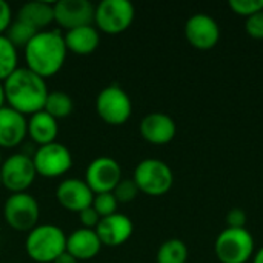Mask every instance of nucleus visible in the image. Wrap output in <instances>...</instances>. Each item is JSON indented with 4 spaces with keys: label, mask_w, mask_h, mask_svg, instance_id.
Segmentation results:
<instances>
[{
    "label": "nucleus",
    "mask_w": 263,
    "mask_h": 263,
    "mask_svg": "<svg viewBox=\"0 0 263 263\" xmlns=\"http://www.w3.org/2000/svg\"><path fill=\"white\" fill-rule=\"evenodd\" d=\"M66 54L65 39L59 29L39 31L25 46L26 68L46 80L62 69Z\"/></svg>",
    "instance_id": "1"
},
{
    "label": "nucleus",
    "mask_w": 263,
    "mask_h": 263,
    "mask_svg": "<svg viewBox=\"0 0 263 263\" xmlns=\"http://www.w3.org/2000/svg\"><path fill=\"white\" fill-rule=\"evenodd\" d=\"M5 96L9 108L23 116H32L43 111L49 94L45 79L34 74L31 69L17 68L5 82Z\"/></svg>",
    "instance_id": "2"
},
{
    "label": "nucleus",
    "mask_w": 263,
    "mask_h": 263,
    "mask_svg": "<svg viewBox=\"0 0 263 263\" xmlns=\"http://www.w3.org/2000/svg\"><path fill=\"white\" fill-rule=\"evenodd\" d=\"M25 250L34 262L52 263L66 251V236L57 225H37L26 234Z\"/></svg>",
    "instance_id": "3"
},
{
    "label": "nucleus",
    "mask_w": 263,
    "mask_h": 263,
    "mask_svg": "<svg viewBox=\"0 0 263 263\" xmlns=\"http://www.w3.org/2000/svg\"><path fill=\"white\" fill-rule=\"evenodd\" d=\"M214 253L220 263H248L256 253L254 237L247 228H225L214 242Z\"/></svg>",
    "instance_id": "4"
},
{
    "label": "nucleus",
    "mask_w": 263,
    "mask_h": 263,
    "mask_svg": "<svg viewBox=\"0 0 263 263\" xmlns=\"http://www.w3.org/2000/svg\"><path fill=\"white\" fill-rule=\"evenodd\" d=\"M133 180L140 193L151 197L166 194L174 183V174L170 165L160 159H145L137 163Z\"/></svg>",
    "instance_id": "5"
},
{
    "label": "nucleus",
    "mask_w": 263,
    "mask_h": 263,
    "mask_svg": "<svg viewBox=\"0 0 263 263\" xmlns=\"http://www.w3.org/2000/svg\"><path fill=\"white\" fill-rule=\"evenodd\" d=\"M96 111L105 123L120 126L129 120L133 102L123 88L119 85H108L97 94Z\"/></svg>",
    "instance_id": "6"
},
{
    "label": "nucleus",
    "mask_w": 263,
    "mask_h": 263,
    "mask_svg": "<svg viewBox=\"0 0 263 263\" xmlns=\"http://www.w3.org/2000/svg\"><path fill=\"white\" fill-rule=\"evenodd\" d=\"M136 17L134 5L129 0H102L94 9L96 28L106 34L126 31Z\"/></svg>",
    "instance_id": "7"
},
{
    "label": "nucleus",
    "mask_w": 263,
    "mask_h": 263,
    "mask_svg": "<svg viewBox=\"0 0 263 263\" xmlns=\"http://www.w3.org/2000/svg\"><path fill=\"white\" fill-rule=\"evenodd\" d=\"M3 216L9 228L20 233H29L39 225L40 206L29 193H17L6 199Z\"/></svg>",
    "instance_id": "8"
},
{
    "label": "nucleus",
    "mask_w": 263,
    "mask_h": 263,
    "mask_svg": "<svg viewBox=\"0 0 263 263\" xmlns=\"http://www.w3.org/2000/svg\"><path fill=\"white\" fill-rule=\"evenodd\" d=\"M0 174L2 185L11 191V194L26 193L37 176L32 157L23 153H15L5 159L0 165Z\"/></svg>",
    "instance_id": "9"
},
{
    "label": "nucleus",
    "mask_w": 263,
    "mask_h": 263,
    "mask_svg": "<svg viewBox=\"0 0 263 263\" xmlns=\"http://www.w3.org/2000/svg\"><path fill=\"white\" fill-rule=\"evenodd\" d=\"M35 173L46 179H55L66 174L72 166L71 151L57 142L39 146L32 156Z\"/></svg>",
    "instance_id": "10"
},
{
    "label": "nucleus",
    "mask_w": 263,
    "mask_h": 263,
    "mask_svg": "<svg viewBox=\"0 0 263 263\" xmlns=\"http://www.w3.org/2000/svg\"><path fill=\"white\" fill-rule=\"evenodd\" d=\"M120 180L122 168L112 157H97L88 165L85 171V182L94 194L112 193Z\"/></svg>",
    "instance_id": "11"
},
{
    "label": "nucleus",
    "mask_w": 263,
    "mask_h": 263,
    "mask_svg": "<svg viewBox=\"0 0 263 263\" xmlns=\"http://www.w3.org/2000/svg\"><path fill=\"white\" fill-rule=\"evenodd\" d=\"M185 37L196 49L210 51L220 40V26L211 15L197 12L185 23Z\"/></svg>",
    "instance_id": "12"
},
{
    "label": "nucleus",
    "mask_w": 263,
    "mask_h": 263,
    "mask_svg": "<svg viewBox=\"0 0 263 263\" xmlns=\"http://www.w3.org/2000/svg\"><path fill=\"white\" fill-rule=\"evenodd\" d=\"M96 6L88 0H59L54 3V22L66 29H76L94 23Z\"/></svg>",
    "instance_id": "13"
},
{
    "label": "nucleus",
    "mask_w": 263,
    "mask_h": 263,
    "mask_svg": "<svg viewBox=\"0 0 263 263\" xmlns=\"http://www.w3.org/2000/svg\"><path fill=\"white\" fill-rule=\"evenodd\" d=\"M57 202L71 213H80L92 205L94 193L82 179H65L55 190Z\"/></svg>",
    "instance_id": "14"
},
{
    "label": "nucleus",
    "mask_w": 263,
    "mask_h": 263,
    "mask_svg": "<svg viewBox=\"0 0 263 263\" xmlns=\"http://www.w3.org/2000/svg\"><path fill=\"white\" fill-rule=\"evenodd\" d=\"M133 231H134V225L131 219L120 213L100 219L99 225L96 227V233L102 245L111 248L126 243L133 236Z\"/></svg>",
    "instance_id": "15"
},
{
    "label": "nucleus",
    "mask_w": 263,
    "mask_h": 263,
    "mask_svg": "<svg viewBox=\"0 0 263 263\" xmlns=\"http://www.w3.org/2000/svg\"><path fill=\"white\" fill-rule=\"evenodd\" d=\"M177 133V125L173 117L165 112H151L146 114L140 122L142 137L153 145H166L170 143Z\"/></svg>",
    "instance_id": "16"
},
{
    "label": "nucleus",
    "mask_w": 263,
    "mask_h": 263,
    "mask_svg": "<svg viewBox=\"0 0 263 263\" xmlns=\"http://www.w3.org/2000/svg\"><path fill=\"white\" fill-rule=\"evenodd\" d=\"M28 136V120L9 106L0 108V148H15Z\"/></svg>",
    "instance_id": "17"
},
{
    "label": "nucleus",
    "mask_w": 263,
    "mask_h": 263,
    "mask_svg": "<svg viewBox=\"0 0 263 263\" xmlns=\"http://www.w3.org/2000/svg\"><path fill=\"white\" fill-rule=\"evenodd\" d=\"M102 247L103 245L99 240L96 230L79 228L66 236V253H69L77 262L94 259L100 253Z\"/></svg>",
    "instance_id": "18"
},
{
    "label": "nucleus",
    "mask_w": 263,
    "mask_h": 263,
    "mask_svg": "<svg viewBox=\"0 0 263 263\" xmlns=\"http://www.w3.org/2000/svg\"><path fill=\"white\" fill-rule=\"evenodd\" d=\"M63 39H65L66 49L77 55L92 54L100 45V34L94 25L80 26V28L66 31Z\"/></svg>",
    "instance_id": "19"
},
{
    "label": "nucleus",
    "mask_w": 263,
    "mask_h": 263,
    "mask_svg": "<svg viewBox=\"0 0 263 263\" xmlns=\"http://www.w3.org/2000/svg\"><path fill=\"white\" fill-rule=\"evenodd\" d=\"M57 134H59V123L48 112L39 111V112L29 116V120H28V136L39 146H43V145L55 142Z\"/></svg>",
    "instance_id": "20"
},
{
    "label": "nucleus",
    "mask_w": 263,
    "mask_h": 263,
    "mask_svg": "<svg viewBox=\"0 0 263 263\" xmlns=\"http://www.w3.org/2000/svg\"><path fill=\"white\" fill-rule=\"evenodd\" d=\"M17 18L28 23L37 31H45L49 23L54 22V3L48 2H28L20 6Z\"/></svg>",
    "instance_id": "21"
},
{
    "label": "nucleus",
    "mask_w": 263,
    "mask_h": 263,
    "mask_svg": "<svg viewBox=\"0 0 263 263\" xmlns=\"http://www.w3.org/2000/svg\"><path fill=\"white\" fill-rule=\"evenodd\" d=\"M188 260V247L180 239H170L163 242L156 256L157 263H186Z\"/></svg>",
    "instance_id": "22"
},
{
    "label": "nucleus",
    "mask_w": 263,
    "mask_h": 263,
    "mask_svg": "<svg viewBox=\"0 0 263 263\" xmlns=\"http://www.w3.org/2000/svg\"><path fill=\"white\" fill-rule=\"evenodd\" d=\"M74 109L72 99L63 91H51L46 97L43 111L48 112L55 120L68 117Z\"/></svg>",
    "instance_id": "23"
},
{
    "label": "nucleus",
    "mask_w": 263,
    "mask_h": 263,
    "mask_svg": "<svg viewBox=\"0 0 263 263\" xmlns=\"http://www.w3.org/2000/svg\"><path fill=\"white\" fill-rule=\"evenodd\" d=\"M17 68H18L17 48L5 35H0V82H5Z\"/></svg>",
    "instance_id": "24"
},
{
    "label": "nucleus",
    "mask_w": 263,
    "mask_h": 263,
    "mask_svg": "<svg viewBox=\"0 0 263 263\" xmlns=\"http://www.w3.org/2000/svg\"><path fill=\"white\" fill-rule=\"evenodd\" d=\"M37 32H39V31L34 29L32 26H29L28 23H25V22L15 18V20H12V23H11L9 28L6 29L5 37H6L15 48H18V46L25 48V46L32 40V37H34Z\"/></svg>",
    "instance_id": "25"
},
{
    "label": "nucleus",
    "mask_w": 263,
    "mask_h": 263,
    "mask_svg": "<svg viewBox=\"0 0 263 263\" xmlns=\"http://www.w3.org/2000/svg\"><path fill=\"white\" fill-rule=\"evenodd\" d=\"M91 206L96 210V213L100 216V219H103V217H108V216H112L117 213L119 202L112 193H102V194H94Z\"/></svg>",
    "instance_id": "26"
},
{
    "label": "nucleus",
    "mask_w": 263,
    "mask_h": 263,
    "mask_svg": "<svg viewBox=\"0 0 263 263\" xmlns=\"http://www.w3.org/2000/svg\"><path fill=\"white\" fill-rule=\"evenodd\" d=\"M140 191H139V188H137V185H136V182L133 179H122L117 183V186L114 188V191H112V194H114V197L117 199L119 203L133 202L137 197Z\"/></svg>",
    "instance_id": "27"
},
{
    "label": "nucleus",
    "mask_w": 263,
    "mask_h": 263,
    "mask_svg": "<svg viewBox=\"0 0 263 263\" xmlns=\"http://www.w3.org/2000/svg\"><path fill=\"white\" fill-rule=\"evenodd\" d=\"M228 5L234 14L242 15L245 18L263 11V0H230Z\"/></svg>",
    "instance_id": "28"
},
{
    "label": "nucleus",
    "mask_w": 263,
    "mask_h": 263,
    "mask_svg": "<svg viewBox=\"0 0 263 263\" xmlns=\"http://www.w3.org/2000/svg\"><path fill=\"white\" fill-rule=\"evenodd\" d=\"M245 31L254 40H263V11L245 20Z\"/></svg>",
    "instance_id": "29"
},
{
    "label": "nucleus",
    "mask_w": 263,
    "mask_h": 263,
    "mask_svg": "<svg viewBox=\"0 0 263 263\" xmlns=\"http://www.w3.org/2000/svg\"><path fill=\"white\" fill-rule=\"evenodd\" d=\"M225 220H227V228H245L248 217L242 208H233L228 211Z\"/></svg>",
    "instance_id": "30"
},
{
    "label": "nucleus",
    "mask_w": 263,
    "mask_h": 263,
    "mask_svg": "<svg viewBox=\"0 0 263 263\" xmlns=\"http://www.w3.org/2000/svg\"><path fill=\"white\" fill-rule=\"evenodd\" d=\"M79 219H80L82 228H88V230H96V227L100 222V216L96 213V210L92 206H88L83 211H80Z\"/></svg>",
    "instance_id": "31"
},
{
    "label": "nucleus",
    "mask_w": 263,
    "mask_h": 263,
    "mask_svg": "<svg viewBox=\"0 0 263 263\" xmlns=\"http://www.w3.org/2000/svg\"><path fill=\"white\" fill-rule=\"evenodd\" d=\"M12 23V11L6 0H0V35L6 32L9 25Z\"/></svg>",
    "instance_id": "32"
},
{
    "label": "nucleus",
    "mask_w": 263,
    "mask_h": 263,
    "mask_svg": "<svg viewBox=\"0 0 263 263\" xmlns=\"http://www.w3.org/2000/svg\"><path fill=\"white\" fill-rule=\"evenodd\" d=\"M52 263H79V262H77V260H76L69 253H66V251H65V253H62V254H60V256H59V257H57V259H55Z\"/></svg>",
    "instance_id": "33"
},
{
    "label": "nucleus",
    "mask_w": 263,
    "mask_h": 263,
    "mask_svg": "<svg viewBox=\"0 0 263 263\" xmlns=\"http://www.w3.org/2000/svg\"><path fill=\"white\" fill-rule=\"evenodd\" d=\"M253 263H263V247L262 248H259V250L254 253V256H253Z\"/></svg>",
    "instance_id": "34"
},
{
    "label": "nucleus",
    "mask_w": 263,
    "mask_h": 263,
    "mask_svg": "<svg viewBox=\"0 0 263 263\" xmlns=\"http://www.w3.org/2000/svg\"><path fill=\"white\" fill-rule=\"evenodd\" d=\"M6 103V96H5V86L3 82H0V108H3Z\"/></svg>",
    "instance_id": "35"
},
{
    "label": "nucleus",
    "mask_w": 263,
    "mask_h": 263,
    "mask_svg": "<svg viewBox=\"0 0 263 263\" xmlns=\"http://www.w3.org/2000/svg\"><path fill=\"white\" fill-rule=\"evenodd\" d=\"M0 186H2V174H0Z\"/></svg>",
    "instance_id": "36"
},
{
    "label": "nucleus",
    "mask_w": 263,
    "mask_h": 263,
    "mask_svg": "<svg viewBox=\"0 0 263 263\" xmlns=\"http://www.w3.org/2000/svg\"><path fill=\"white\" fill-rule=\"evenodd\" d=\"M2 162H3V160H2V156H0V165H2Z\"/></svg>",
    "instance_id": "37"
}]
</instances>
